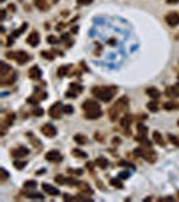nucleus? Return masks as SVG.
<instances>
[{"label":"nucleus","instance_id":"29","mask_svg":"<svg viewBox=\"0 0 179 202\" xmlns=\"http://www.w3.org/2000/svg\"><path fill=\"white\" fill-rule=\"evenodd\" d=\"M14 120H15V113H8L7 117L4 119V121H3V125H4V127H10L11 124L14 123Z\"/></svg>","mask_w":179,"mask_h":202},{"label":"nucleus","instance_id":"49","mask_svg":"<svg viewBox=\"0 0 179 202\" xmlns=\"http://www.w3.org/2000/svg\"><path fill=\"white\" fill-rule=\"evenodd\" d=\"M80 5H88V4H92L93 0H77Z\"/></svg>","mask_w":179,"mask_h":202},{"label":"nucleus","instance_id":"55","mask_svg":"<svg viewBox=\"0 0 179 202\" xmlns=\"http://www.w3.org/2000/svg\"><path fill=\"white\" fill-rule=\"evenodd\" d=\"M74 197H71V195H69V194H63V200H73Z\"/></svg>","mask_w":179,"mask_h":202},{"label":"nucleus","instance_id":"6","mask_svg":"<svg viewBox=\"0 0 179 202\" xmlns=\"http://www.w3.org/2000/svg\"><path fill=\"white\" fill-rule=\"evenodd\" d=\"M62 113H63V105H62V103H59V101L54 103L53 105L50 106V109H49V115H50L51 119L58 120V119H61Z\"/></svg>","mask_w":179,"mask_h":202},{"label":"nucleus","instance_id":"24","mask_svg":"<svg viewBox=\"0 0 179 202\" xmlns=\"http://www.w3.org/2000/svg\"><path fill=\"white\" fill-rule=\"evenodd\" d=\"M94 164H96V166H99L100 169H106V167H108V159H106V158H104V156H99L97 158L96 160H94Z\"/></svg>","mask_w":179,"mask_h":202},{"label":"nucleus","instance_id":"51","mask_svg":"<svg viewBox=\"0 0 179 202\" xmlns=\"http://www.w3.org/2000/svg\"><path fill=\"white\" fill-rule=\"evenodd\" d=\"M147 119V115L146 113H141V115H137V120L139 121H144Z\"/></svg>","mask_w":179,"mask_h":202},{"label":"nucleus","instance_id":"36","mask_svg":"<svg viewBox=\"0 0 179 202\" xmlns=\"http://www.w3.org/2000/svg\"><path fill=\"white\" fill-rule=\"evenodd\" d=\"M111 185L113 187H117V189H123V183H121L120 178H112V179H111Z\"/></svg>","mask_w":179,"mask_h":202},{"label":"nucleus","instance_id":"4","mask_svg":"<svg viewBox=\"0 0 179 202\" xmlns=\"http://www.w3.org/2000/svg\"><path fill=\"white\" fill-rule=\"evenodd\" d=\"M5 57L8 59H15L19 65H24L26 62H28L31 59V57L26 51H7Z\"/></svg>","mask_w":179,"mask_h":202},{"label":"nucleus","instance_id":"39","mask_svg":"<svg viewBox=\"0 0 179 202\" xmlns=\"http://www.w3.org/2000/svg\"><path fill=\"white\" fill-rule=\"evenodd\" d=\"M31 113L34 115V116H43V113H45V111H43L42 108H39V106H35V108H33V111H31Z\"/></svg>","mask_w":179,"mask_h":202},{"label":"nucleus","instance_id":"7","mask_svg":"<svg viewBox=\"0 0 179 202\" xmlns=\"http://www.w3.org/2000/svg\"><path fill=\"white\" fill-rule=\"evenodd\" d=\"M164 22L170 26V27H177L179 26V12L177 11H171L164 16Z\"/></svg>","mask_w":179,"mask_h":202},{"label":"nucleus","instance_id":"50","mask_svg":"<svg viewBox=\"0 0 179 202\" xmlns=\"http://www.w3.org/2000/svg\"><path fill=\"white\" fill-rule=\"evenodd\" d=\"M128 177H129V172L128 171H123V172H120V174H119L120 179H127Z\"/></svg>","mask_w":179,"mask_h":202},{"label":"nucleus","instance_id":"64","mask_svg":"<svg viewBox=\"0 0 179 202\" xmlns=\"http://www.w3.org/2000/svg\"><path fill=\"white\" fill-rule=\"evenodd\" d=\"M177 85H178V86H179V82H178V84H177Z\"/></svg>","mask_w":179,"mask_h":202},{"label":"nucleus","instance_id":"23","mask_svg":"<svg viewBox=\"0 0 179 202\" xmlns=\"http://www.w3.org/2000/svg\"><path fill=\"white\" fill-rule=\"evenodd\" d=\"M135 139H136V141H137V143H140L141 146H144V147H152V143H151V141H149L148 139H147V136H143V135H137Z\"/></svg>","mask_w":179,"mask_h":202},{"label":"nucleus","instance_id":"62","mask_svg":"<svg viewBox=\"0 0 179 202\" xmlns=\"http://www.w3.org/2000/svg\"><path fill=\"white\" fill-rule=\"evenodd\" d=\"M178 198H179V193H178Z\"/></svg>","mask_w":179,"mask_h":202},{"label":"nucleus","instance_id":"14","mask_svg":"<svg viewBox=\"0 0 179 202\" xmlns=\"http://www.w3.org/2000/svg\"><path fill=\"white\" fill-rule=\"evenodd\" d=\"M42 190L49 195H53V197H57L59 195V190L57 187H54L53 185L50 183H42Z\"/></svg>","mask_w":179,"mask_h":202},{"label":"nucleus","instance_id":"35","mask_svg":"<svg viewBox=\"0 0 179 202\" xmlns=\"http://www.w3.org/2000/svg\"><path fill=\"white\" fill-rule=\"evenodd\" d=\"M27 27H28V24H27V23H23V26H22V27H19L18 30H15V31H14L12 36H14V38L19 36L20 34H23V33H24V31H26V28H27Z\"/></svg>","mask_w":179,"mask_h":202},{"label":"nucleus","instance_id":"42","mask_svg":"<svg viewBox=\"0 0 179 202\" xmlns=\"http://www.w3.org/2000/svg\"><path fill=\"white\" fill-rule=\"evenodd\" d=\"M47 42L50 43V45H58V43H59V39L57 38L55 35H49V36H47Z\"/></svg>","mask_w":179,"mask_h":202},{"label":"nucleus","instance_id":"59","mask_svg":"<svg viewBox=\"0 0 179 202\" xmlns=\"http://www.w3.org/2000/svg\"><path fill=\"white\" fill-rule=\"evenodd\" d=\"M5 19V10H2V20Z\"/></svg>","mask_w":179,"mask_h":202},{"label":"nucleus","instance_id":"26","mask_svg":"<svg viewBox=\"0 0 179 202\" xmlns=\"http://www.w3.org/2000/svg\"><path fill=\"white\" fill-rule=\"evenodd\" d=\"M27 136L30 137V141H31V144H33L34 147H35L36 150H40L42 148V143H40V141L36 139L35 136H34V135H31V134H27Z\"/></svg>","mask_w":179,"mask_h":202},{"label":"nucleus","instance_id":"63","mask_svg":"<svg viewBox=\"0 0 179 202\" xmlns=\"http://www.w3.org/2000/svg\"><path fill=\"white\" fill-rule=\"evenodd\" d=\"M178 80H179V74H178Z\"/></svg>","mask_w":179,"mask_h":202},{"label":"nucleus","instance_id":"2","mask_svg":"<svg viewBox=\"0 0 179 202\" xmlns=\"http://www.w3.org/2000/svg\"><path fill=\"white\" fill-rule=\"evenodd\" d=\"M117 92L119 89L116 86H94L92 88V94L102 103H109L116 96Z\"/></svg>","mask_w":179,"mask_h":202},{"label":"nucleus","instance_id":"20","mask_svg":"<svg viewBox=\"0 0 179 202\" xmlns=\"http://www.w3.org/2000/svg\"><path fill=\"white\" fill-rule=\"evenodd\" d=\"M11 66L7 65L5 62H0V78H5V77L8 76V73H11Z\"/></svg>","mask_w":179,"mask_h":202},{"label":"nucleus","instance_id":"44","mask_svg":"<svg viewBox=\"0 0 179 202\" xmlns=\"http://www.w3.org/2000/svg\"><path fill=\"white\" fill-rule=\"evenodd\" d=\"M73 200H76V201H92V198L86 197V194H83V193H81L80 195H76V197H74Z\"/></svg>","mask_w":179,"mask_h":202},{"label":"nucleus","instance_id":"3","mask_svg":"<svg viewBox=\"0 0 179 202\" xmlns=\"http://www.w3.org/2000/svg\"><path fill=\"white\" fill-rule=\"evenodd\" d=\"M135 154H136L137 156L146 159L148 163H155L156 159H158V155H156V152L152 150V147L140 146V147H137V148L135 150Z\"/></svg>","mask_w":179,"mask_h":202},{"label":"nucleus","instance_id":"48","mask_svg":"<svg viewBox=\"0 0 179 202\" xmlns=\"http://www.w3.org/2000/svg\"><path fill=\"white\" fill-rule=\"evenodd\" d=\"M63 113L71 115V113H73V106H71V105H63Z\"/></svg>","mask_w":179,"mask_h":202},{"label":"nucleus","instance_id":"12","mask_svg":"<svg viewBox=\"0 0 179 202\" xmlns=\"http://www.w3.org/2000/svg\"><path fill=\"white\" fill-rule=\"evenodd\" d=\"M26 42H27L28 45L31 46V47H36V46L39 45V42H40V36H39V33H38V31H33V33H31L30 35L27 36V39H26Z\"/></svg>","mask_w":179,"mask_h":202},{"label":"nucleus","instance_id":"8","mask_svg":"<svg viewBox=\"0 0 179 202\" xmlns=\"http://www.w3.org/2000/svg\"><path fill=\"white\" fill-rule=\"evenodd\" d=\"M45 159L47 162H53V163H59V162H62L63 156L58 150H51L45 155Z\"/></svg>","mask_w":179,"mask_h":202},{"label":"nucleus","instance_id":"47","mask_svg":"<svg viewBox=\"0 0 179 202\" xmlns=\"http://www.w3.org/2000/svg\"><path fill=\"white\" fill-rule=\"evenodd\" d=\"M55 182L59 185H66V177H63V175H57Z\"/></svg>","mask_w":179,"mask_h":202},{"label":"nucleus","instance_id":"31","mask_svg":"<svg viewBox=\"0 0 179 202\" xmlns=\"http://www.w3.org/2000/svg\"><path fill=\"white\" fill-rule=\"evenodd\" d=\"M137 134L143 135V136H147V135H148V128H147L144 124L139 123V124H137Z\"/></svg>","mask_w":179,"mask_h":202},{"label":"nucleus","instance_id":"57","mask_svg":"<svg viewBox=\"0 0 179 202\" xmlns=\"http://www.w3.org/2000/svg\"><path fill=\"white\" fill-rule=\"evenodd\" d=\"M8 10H10L11 12H14V11H15V5H14V4H10V5H8Z\"/></svg>","mask_w":179,"mask_h":202},{"label":"nucleus","instance_id":"37","mask_svg":"<svg viewBox=\"0 0 179 202\" xmlns=\"http://www.w3.org/2000/svg\"><path fill=\"white\" fill-rule=\"evenodd\" d=\"M40 57L49 59V61H53L54 59V53H50V51H40Z\"/></svg>","mask_w":179,"mask_h":202},{"label":"nucleus","instance_id":"56","mask_svg":"<svg viewBox=\"0 0 179 202\" xmlns=\"http://www.w3.org/2000/svg\"><path fill=\"white\" fill-rule=\"evenodd\" d=\"M174 198L172 197H164V198H160V201H172Z\"/></svg>","mask_w":179,"mask_h":202},{"label":"nucleus","instance_id":"53","mask_svg":"<svg viewBox=\"0 0 179 202\" xmlns=\"http://www.w3.org/2000/svg\"><path fill=\"white\" fill-rule=\"evenodd\" d=\"M69 39V34H62V36H61V40H63V42H66V40Z\"/></svg>","mask_w":179,"mask_h":202},{"label":"nucleus","instance_id":"25","mask_svg":"<svg viewBox=\"0 0 179 202\" xmlns=\"http://www.w3.org/2000/svg\"><path fill=\"white\" fill-rule=\"evenodd\" d=\"M71 66L70 65H65V66H61L58 69V71H57V74H58V77H65V76H69V70H70Z\"/></svg>","mask_w":179,"mask_h":202},{"label":"nucleus","instance_id":"17","mask_svg":"<svg viewBox=\"0 0 179 202\" xmlns=\"http://www.w3.org/2000/svg\"><path fill=\"white\" fill-rule=\"evenodd\" d=\"M28 76H30L31 80L38 81V80H40V77H42V71H40V69L38 66L34 65L33 68H30V70H28Z\"/></svg>","mask_w":179,"mask_h":202},{"label":"nucleus","instance_id":"9","mask_svg":"<svg viewBox=\"0 0 179 202\" xmlns=\"http://www.w3.org/2000/svg\"><path fill=\"white\" fill-rule=\"evenodd\" d=\"M40 132L45 135L46 137H54L57 136V128L50 123H46L40 127Z\"/></svg>","mask_w":179,"mask_h":202},{"label":"nucleus","instance_id":"11","mask_svg":"<svg viewBox=\"0 0 179 202\" xmlns=\"http://www.w3.org/2000/svg\"><path fill=\"white\" fill-rule=\"evenodd\" d=\"M28 154H30V150L24 146H19V147H16V148L11 150V155H12L14 158H16V159H22V158L27 156Z\"/></svg>","mask_w":179,"mask_h":202},{"label":"nucleus","instance_id":"19","mask_svg":"<svg viewBox=\"0 0 179 202\" xmlns=\"http://www.w3.org/2000/svg\"><path fill=\"white\" fill-rule=\"evenodd\" d=\"M152 139H154V141L158 144V146H160V147L166 146V141H164L163 135H162L159 131H154V132H152Z\"/></svg>","mask_w":179,"mask_h":202},{"label":"nucleus","instance_id":"15","mask_svg":"<svg viewBox=\"0 0 179 202\" xmlns=\"http://www.w3.org/2000/svg\"><path fill=\"white\" fill-rule=\"evenodd\" d=\"M96 108H100V104L97 103V100H94V99H88L82 103L83 111H90V109H96Z\"/></svg>","mask_w":179,"mask_h":202},{"label":"nucleus","instance_id":"45","mask_svg":"<svg viewBox=\"0 0 179 202\" xmlns=\"http://www.w3.org/2000/svg\"><path fill=\"white\" fill-rule=\"evenodd\" d=\"M119 166H121V167H128V169H135L133 164L129 163V162H127V160H120V162H119Z\"/></svg>","mask_w":179,"mask_h":202},{"label":"nucleus","instance_id":"16","mask_svg":"<svg viewBox=\"0 0 179 202\" xmlns=\"http://www.w3.org/2000/svg\"><path fill=\"white\" fill-rule=\"evenodd\" d=\"M166 96L170 99H178L179 97V86L178 85H171L166 88Z\"/></svg>","mask_w":179,"mask_h":202},{"label":"nucleus","instance_id":"60","mask_svg":"<svg viewBox=\"0 0 179 202\" xmlns=\"http://www.w3.org/2000/svg\"><path fill=\"white\" fill-rule=\"evenodd\" d=\"M36 174H38V175H42V174H45V169H43V170H39V171L36 172Z\"/></svg>","mask_w":179,"mask_h":202},{"label":"nucleus","instance_id":"22","mask_svg":"<svg viewBox=\"0 0 179 202\" xmlns=\"http://www.w3.org/2000/svg\"><path fill=\"white\" fill-rule=\"evenodd\" d=\"M34 5H35L39 11H43V12H45V11H47L49 7H50V5H49V3L46 2V0H34Z\"/></svg>","mask_w":179,"mask_h":202},{"label":"nucleus","instance_id":"43","mask_svg":"<svg viewBox=\"0 0 179 202\" xmlns=\"http://www.w3.org/2000/svg\"><path fill=\"white\" fill-rule=\"evenodd\" d=\"M36 182L35 181H26L24 182V189H35Z\"/></svg>","mask_w":179,"mask_h":202},{"label":"nucleus","instance_id":"54","mask_svg":"<svg viewBox=\"0 0 179 202\" xmlns=\"http://www.w3.org/2000/svg\"><path fill=\"white\" fill-rule=\"evenodd\" d=\"M179 3V0H167V4H177Z\"/></svg>","mask_w":179,"mask_h":202},{"label":"nucleus","instance_id":"32","mask_svg":"<svg viewBox=\"0 0 179 202\" xmlns=\"http://www.w3.org/2000/svg\"><path fill=\"white\" fill-rule=\"evenodd\" d=\"M16 81V76L15 74H12V77H10V78H2V81H0V85L2 86H5V85H11V84H14Z\"/></svg>","mask_w":179,"mask_h":202},{"label":"nucleus","instance_id":"40","mask_svg":"<svg viewBox=\"0 0 179 202\" xmlns=\"http://www.w3.org/2000/svg\"><path fill=\"white\" fill-rule=\"evenodd\" d=\"M8 177H10V174L7 172V170H5V169H2V170H0V182L7 181Z\"/></svg>","mask_w":179,"mask_h":202},{"label":"nucleus","instance_id":"18","mask_svg":"<svg viewBox=\"0 0 179 202\" xmlns=\"http://www.w3.org/2000/svg\"><path fill=\"white\" fill-rule=\"evenodd\" d=\"M146 93L148 94V96L151 97L152 100H159L160 96H162L160 90H159L158 88H155V86H151V88H148V89L146 90Z\"/></svg>","mask_w":179,"mask_h":202},{"label":"nucleus","instance_id":"46","mask_svg":"<svg viewBox=\"0 0 179 202\" xmlns=\"http://www.w3.org/2000/svg\"><path fill=\"white\" fill-rule=\"evenodd\" d=\"M69 172H71V174L76 175V177H81V175L83 174V170H81V169H76V170L69 169Z\"/></svg>","mask_w":179,"mask_h":202},{"label":"nucleus","instance_id":"27","mask_svg":"<svg viewBox=\"0 0 179 202\" xmlns=\"http://www.w3.org/2000/svg\"><path fill=\"white\" fill-rule=\"evenodd\" d=\"M163 106L166 111H175V109H178L179 105L177 103H174V101H167V103L163 104Z\"/></svg>","mask_w":179,"mask_h":202},{"label":"nucleus","instance_id":"21","mask_svg":"<svg viewBox=\"0 0 179 202\" xmlns=\"http://www.w3.org/2000/svg\"><path fill=\"white\" fill-rule=\"evenodd\" d=\"M80 189V191L81 193H83V194H89V195H92L93 194V189H92L90 186H89L86 182H80L78 183V186H77Z\"/></svg>","mask_w":179,"mask_h":202},{"label":"nucleus","instance_id":"1","mask_svg":"<svg viewBox=\"0 0 179 202\" xmlns=\"http://www.w3.org/2000/svg\"><path fill=\"white\" fill-rule=\"evenodd\" d=\"M128 108H129V99L127 96L120 97V99L108 109L109 120L113 121V123H115V121H117V120H119V117H120V115L124 113V112H127V109H128Z\"/></svg>","mask_w":179,"mask_h":202},{"label":"nucleus","instance_id":"33","mask_svg":"<svg viewBox=\"0 0 179 202\" xmlns=\"http://www.w3.org/2000/svg\"><path fill=\"white\" fill-rule=\"evenodd\" d=\"M71 155H73V156H76V158H82V159H85V158H88V155H86V152L81 151V150H78V148H74L73 151H71Z\"/></svg>","mask_w":179,"mask_h":202},{"label":"nucleus","instance_id":"5","mask_svg":"<svg viewBox=\"0 0 179 202\" xmlns=\"http://www.w3.org/2000/svg\"><path fill=\"white\" fill-rule=\"evenodd\" d=\"M132 121H133V116H132L131 113H125L120 119V125H121V128L124 129V134H125L127 136L131 135V124H132Z\"/></svg>","mask_w":179,"mask_h":202},{"label":"nucleus","instance_id":"13","mask_svg":"<svg viewBox=\"0 0 179 202\" xmlns=\"http://www.w3.org/2000/svg\"><path fill=\"white\" fill-rule=\"evenodd\" d=\"M101 116H102V111H101V108L85 111V119H88V120H97V119H100Z\"/></svg>","mask_w":179,"mask_h":202},{"label":"nucleus","instance_id":"38","mask_svg":"<svg viewBox=\"0 0 179 202\" xmlns=\"http://www.w3.org/2000/svg\"><path fill=\"white\" fill-rule=\"evenodd\" d=\"M26 197L28 198H34V200H42L43 194H39V193H24Z\"/></svg>","mask_w":179,"mask_h":202},{"label":"nucleus","instance_id":"61","mask_svg":"<svg viewBox=\"0 0 179 202\" xmlns=\"http://www.w3.org/2000/svg\"><path fill=\"white\" fill-rule=\"evenodd\" d=\"M0 2H2V3H4V2H5V0H0Z\"/></svg>","mask_w":179,"mask_h":202},{"label":"nucleus","instance_id":"34","mask_svg":"<svg viewBox=\"0 0 179 202\" xmlns=\"http://www.w3.org/2000/svg\"><path fill=\"white\" fill-rule=\"evenodd\" d=\"M26 166H27V162H24V160L16 159L15 162H14V167H15L16 170H23Z\"/></svg>","mask_w":179,"mask_h":202},{"label":"nucleus","instance_id":"30","mask_svg":"<svg viewBox=\"0 0 179 202\" xmlns=\"http://www.w3.org/2000/svg\"><path fill=\"white\" fill-rule=\"evenodd\" d=\"M74 140H76V143H78V144H86L88 137L82 134H77V135H74Z\"/></svg>","mask_w":179,"mask_h":202},{"label":"nucleus","instance_id":"52","mask_svg":"<svg viewBox=\"0 0 179 202\" xmlns=\"http://www.w3.org/2000/svg\"><path fill=\"white\" fill-rule=\"evenodd\" d=\"M14 45V36H10L7 40V46H12Z\"/></svg>","mask_w":179,"mask_h":202},{"label":"nucleus","instance_id":"10","mask_svg":"<svg viewBox=\"0 0 179 202\" xmlns=\"http://www.w3.org/2000/svg\"><path fill=\"white\" fill-rule=\"evenodd\" d=\"M82 90H83V88L80 84H70V88L66 92V97H68V99H76Z\"/></svg>","mask_w":179,"mask_h":202},{"label":"nucleus","instance_id":"58","mask_svg":"<svg viewBox=\"0 0 179 202\" xmlns=\"http://www.w3.org/2000/svg\"><path fill=\"white\" fill-rule=\"evenodd\" d=\"M121 143V140L119 139V137H115L113 139V144H120Z\"/></svg>","mask_w":179,"mask_h":202},{"label":"nucleus","instance_id":"28","mask_svg":"<svg viewBox=\"0 0 179 202\" xmlns=\"http://www.w3.org/2000/svg\"><path fill=\"white\" fill-rule=\"evenodd\" d=\"M147 108H148L151 112H154V113H155V112L159 111V104L156 103V100H152V101H149V103L147 104Z\"/></svg>","mask_w":179,"mask_h":202},{"label":"nucleus","instance_id":"41","mask_svg":"<svg viewBox=\"0 0 179 202\" xmlns=\"http://www.w3.org/2000/svg\"><path fill=\"white\" fill-rule=\"evenodd\" d=\"M168 140H170V143H171V144H174V146L179 147V137H177L175 135H171V134H170V135H168Z\"/></svg>","mask_w":179,"mask_h":202}]
</instances>
